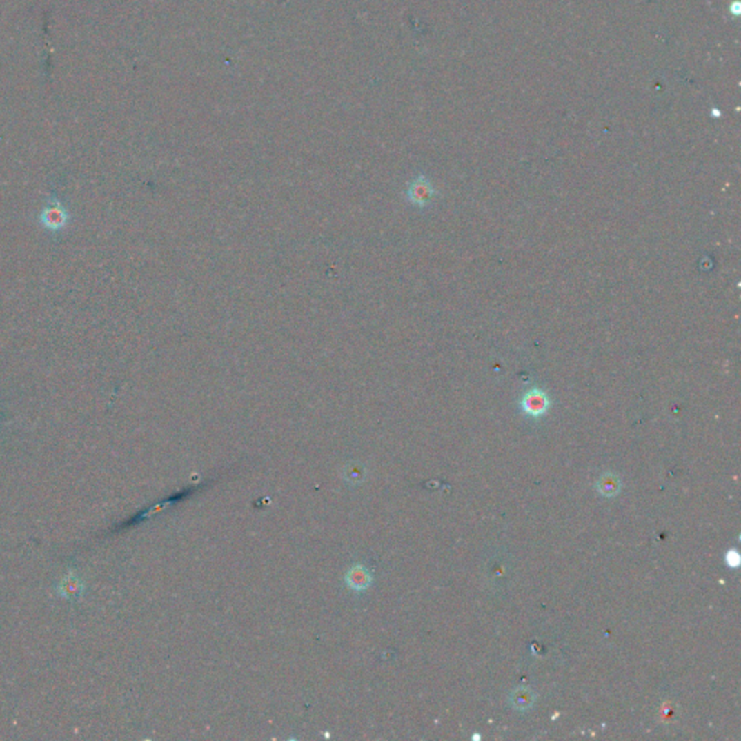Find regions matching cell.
I'll use <instances>...</instances> for the list:
<instances>
[{"label":"cell","mask_w":741,"mask_h":741,"mask_svg":"<svg viewBox=\"0 0 741 741\" xmlns=\"http://www.w3.org/2000/svg\"><path fill=\"white\" fill-rule=\"evenodd\" d=\"M345 582L350 589L361 592L368 589L369 585L373 584V573L362 565L352 566L345 576Z\"/></svg>","instance_id":"277c9868"},{"label":"cell","mask_w":741,"mask_h":741,"mask_svg":"<svg viewBox=\"0 0 741 741\" xmlns=\"http://www.w3.org/2000/svg\"><path fill=\"white\" fill-rule=\"evenodd\" d=\"M552 406V399L544 390L533 387L524 393L520 399V408L528 417L539 419L549 411Z\"/></svg>","instance_id":"7a4b0ae2"},{"label":"cell","mask_w":741,"mask_h":741,"mask_svg":"<svg viewBox=\"0 0 741 741\" xmlns=\"http://www.w3.org/2000/svg\"><path fill=\"white\" fill-rule=\"evenodd\" d=\"M598 490L606 495V497H613L617 494V491L620 490V482L617 480L615 475H605L600 480V484H598Z\"/></svg>","instance_id":"8992f818"},{"label":"cell","mask_w":741,"mask_h":741,"mask_svg":"<svg viewBox=\"0 0 741 741\" xmlns=\"http://www.w3.org/2000/svg\"><path fill=\"white\" fill-rule=\"evenodd\" d=\"M407 196H408V200L414 206L424 207L436 196V190L432 186V183L426 179V177L420 175L416 180H413V183L410 184L407 190Z\"/></svg>","instance_id":"3957f363"},{"label":"cell","mask_w":741,"mask_h":741,"mask_svg":"<svg viewBox=\"0 0 741 741\" xmlns=\"http://www.w3.org/2000/svg\"><path fill=\"white\" fill-rule=\"evenodd\" d=\"M535 701V695L526 688H518L511 693V704L517 709H527Z\"/></svg>","instance_id":"5b68a950"},{"label":"cell","mask_w":741,"mask_h":741,"mask_svg":"<svg viewBox=\"0 0 741 741\" xmlns=\"http://www.w3.org/2000/svg\"><path fill=\"white\" fill-rule=\"evenodd\" d=\"M70 220V215L66 209V206L58 200L57 197H51L47 204L42 207L39 213V224L43 229L50 232H60L63 230Z\"/></svg>","instance_id":"6da1fadb"}]
</instances>
